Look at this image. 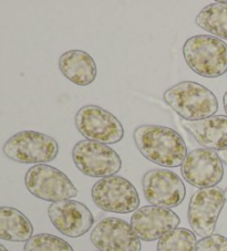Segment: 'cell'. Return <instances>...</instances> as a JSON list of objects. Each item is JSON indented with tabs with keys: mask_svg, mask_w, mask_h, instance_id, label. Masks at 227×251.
Here are the masks:
<instances>
[{
	"mask_svg": "<svg viewBox=\"0 0 227 251\" xmlns=\"http://www.w3.org/2000/svg\"><path fill=\"white\" fill-rule=\"evenodd\" d=\"M134 142L144 157L156 165L181 166L187 155L183 137L173 128L161 125H141L134 131Z\"/></svg>",
	"mask_w": 227,
	"mask_h": 251,
	"instance_id": "cell-1",
	"label": "cell"
},
{
	"mask_svg": "<svg viewBox=\"0 0 227 251\" xmlns=\"http://www.w3.org/2000/svg\"><path fill=\"white\" fill-rule=\"evenodd\" d=\"M164 102L185 121L212 118L218 110V101L211 90L192 81L173 85L164 92Z\"/></svg>",
	"mask_w": 227,
	"mask_h": 251,
	"instance_id": "cell-2",
	"label": "cell"
},
{
	"mask_svg": "<svg viewBox=\"0 0 227 251\" xmlns=\"http://www.w3.org/2000/svg\"><path fill=\"white\" fill-rule=\"evenodd\" d=\"M183 55L191 70L200 76L214 79L227 72V45L214 36L190 38L183 47Z\"/></svg>",
	"mask_w": 227,
	"mask_h": 251,
	"instance_id": "cell-3",
	"label": "cell"
},
{
	"mask_svg": "<svg viewBox=\"0 0 227 251\" xmlns=\"http://www.w3.org/2000/svg\"><path fill=\"white\" fill-rule=\"evenodd\" d=\"M9 159L21 164H47L54 161L59 152L55 138L36 131H23L15 134L2 147Z\"/></svg>",
	"mask_w": 227,
	"mask_h": 251,
	"instance_id": "cell-4",
	"label": "cell"
},
{
	"mask_svg": "<svg viewBox=\"0 0 227 251\" xmlns=\"http://www.w3.org/2000/svg\"><path fill=\"white\" fill-rule=\"evenodd\" d=\"M25 184L34 197L52 204L68 201L78 195L76 186L64 173L46 164L30 167L26 173Z\"/></svg>",
	"mask_w": 227,
	"mask_h": 251,
	"instance_id": "cell-5",
	"label": "cell"
},
{
	"mask_svg": "<svg viewBox=\"0 0 227 251\" xmlns=\"http://www.w3.org/2000/svg\"><path fill=\"white\" fill-rule=\"evenodd\" d=\"M91 196L97 207L109 213L130 214L140 206V197L134 185L116 175L98 180L91 190Z\"/></svg>",
	"mask_w": 227,
	"mask_h": 251,
	"instance_id": "cell-6",
	"label": "cell"
},
{
	"mask_svg": "<svg viewBox=\"0 0 227 251\" xmlns=\"http://www.w3.org/2000/svg\"><path fill=\"white\" fill-rule=\"evenodd\" d=\"M72 159L82 174L90 177L114 176L120 172L122 161L114 150L102 143L84 140L72 150Z\"/></svg>",
	"mask_w": 227,
	"mask_h": 251,
	"instance_id": "cell-7",
	"label": "cell"
},
{
	"mask_svg": "<svg viewBox=\"0 0 227 251\" xmlns=\"http://www.w3.org/2000/svg\"><path fill=\"white\" fill-rule=\"evenodd\" d=\"M224 204V192L220 187L203 188L195 192L192 195L187 210L192 231L200 238L212 236Z\"/></svg>",
	"mask_w": 227,
	"mask_h": 251,
	"instance_id": "cell-8",
	"label": "cell"
},
{
	"mask_svg": "<svg viewBox=\"0 0 227 251\" xmlns=\"http://www.w3.org/2000/svg\"><path fill=\"white\" fill-rule=\"evenodd\" d=\"M76 126L86 140L115 144L124 137L123 125L110 112L97 105H85L77 112Z\"/></svg>",
	"mask_w": 227,
	"mask_h": 251,
	"instance_id": "cell-9",
	"label": "cell"
},
{
	"mask_svg": "<svg viewBox=\"0 0 227 251\" xmlns=\"http://www.w3.org/2000/svg\"><path fill=\"white\" fill-rule=\"evenodd\" d=\"M143 193L152 206L174 208L184 201L186 189L182 179L169 170H151L142 179Z\"/></svg>",
	"mask_w": 227,
	"mask_h": 251,
	"instance_id": "cell-10",
	"label": "cell"
},
{
	"mask_svg": "<svg viewBox=\"0 0 227 251\" xmlns=\"http://www.w3.org/2000/svg\"><path fill=\"white\" fill-rule=\"evenodd\" d=\"M181 174L186 183L194 187H216L224 176V165L215 151L196 149L186 155L181 165Z\"/></svg>",
	"mask_w": 227,
	"mask_h": 251,
	"instance_id": "cell-11",
	"label": "cell"
},
{
	"mask_svg": "<svg viewBox=\"0 0 227 251\" xmlns=\"http://www.w3.org/2000/svg\"><path fill=\"white\" fill-rule=\"evenodd\" d=\"M91 242L99 251H141V241L123 219L104 218L91 232Z\"/></svg>",
	"mask_w": 227,
	"mask_h": 251,
	"instance_id": "cell-12",
	"label": "cell"
},
{
	"mask_svg": "<svg viewBox=\"0 0 227 251\" xmlns=\"http://www.w3.org/2000/svg\"><path fill=\"white\" fill-rule=\"evenodd\" d=\"M48 216L57 230L70 238L85 235L94 224L93 215L88 207L71 199L51 204Z\"/></svg>",
	"mask_w": 227,
	"mask_h": 251,
	"instance_id": "cell-13",
	"label": "cell"
},
{
	"mask_svg": "<svg viewBox=\"0 0 227 251\" xmlns=\"http://www.w3.org/2000/svg\"><path fill=\"white\" fill-rule=\"evenodd\" d=\"M180 223V217L171 209L144 206L134 211L130 225L140 240L154 241L177 228Z\"/></svg>",
	"mask_w": 227,
	"mask_h": 251,
	"instance_id": "cell-14",
	"label": "cell"
},
{
	"mask_svg": "<svg viewBox=\"0 0 227 251\" xmlns=\"http://www.w3.org/2000/svg\"><path fill=\"white\" fill-rule=\"evenodd\" d=\"M181 125L204 149L227 150V116L214 115L202 121H181Z\"/></svg>",
	"mask_w": 227,
	"mask_h": 251,
	"instance_id": "cell-15",
	"label": "cell"
},
{
	"mask_svg": "<svg viewBox=\"0 0 227 251\" xmlns=\"http://www.w3.org/2000/svg\"><path fill=\"white\" fill-rule=\"evenodd\" d=\"M59 69L65 79L76 85L86 86L98 75L97 63L91 55L82 50H70L59 59Z\"/></svg>",
	"mask_w": 227,
	"mask_h": 251,
	"instance_id": "cell-16",
	"label": "cell"
},
{
	"mask_svg": "<svg viewBox=\"0 0 227 251\" xmlns=\"http://www.w3.org/2000/svg\"><path fill=\"white\" fill-rule=\"evenodd\" d=\"M33 235V226L27 216L14 207H0V239L27 242Z\"/></svg>",
	"mask_w": 227,
	"mask_h": 251,
	"instance_id": "cell-17",
	"label": "cell"
},
{
	"mask_svg": "<svg viewBox=\"0 0 227 251\" xmlns=\"http://www.w3.org/2000/svg\"><path fill=\"white\" fill-rule=\"evenodd\" d=\"M196 25L214 37L227 40V5L214 2L204 7L196 16Z\"/></svg>",
	"mask_w": 227,
	"mask_h": 251,
	"instance_id": "cell-18",
	"label": "cell"
},
{
	"mask_svg": "<svg viewBox=\"0 0 227 251\" xmlns=\"http://www.w3.org/2000/svg\"><path fill=\"white\" fill-rule=\"evenodd\" d=\"M196 235L186 228H175L160 238L158 251H196Z\"/></svg>",
	"mask_w": 227,
	"mask_h": 251,
	"instance_id": "cell-19",
	"label": "cell"
},
{
	"mask_svg": "<svg viewBox=\"0 0 227 251\" xmlns=\"http://www.w3.org/2000/svg\"><path fill=\"white\" fill-rule=\"evenodd\" d=\"M24 251H74L68 241L50 233H39L26 242Z\"/></svg>",
	"mask_w": 227,
	"mask_h": 251,
	"instance_id": "cell-20",
	"label": "cell"
},
{
	"mask_svg": "<svg viewBox=\"0 0 227 251\" xmlns=\"http://www.w3.org/2000/svg\"><path fill=\"white\" fill-rule=\"evenodd\" d=\"M196 251H227V238L221 235H213L200 238L196 244Z\"/></svg>",
	"mask_w": 227,
	"mask_h": 251,
	"instance_id": "cell-21",
	"label": "cell"
},
{
	"mask_svg": "<svg viewBox=\"0 0 227 251\" xmlns=\"http://www.w3.org/2000/svg\"><path fill=\"white\" fill-rule=\"evenodd\" d=\"M220 157H221V159L223 161V163H224L225 165L227 166V150H226V151H223V152H221Z\"/></svg>",
	"mask_w": 227,
	"mask_h": 251,
	"instance_id": "cell-22",
	"label": "cell"
},
{
	"mask_svg": "<svg viewBox=\"0 0 227 251\" xmlns=\"http://www.w3.org/2000/svg\"><path fill=\"white\" fill-rule=\"evenodd\" d=\"M223 103H224V109L227 114V92L224 94V97H223Z\"/></svg>",
	"mask_w": 227,
	"mask_h": 251,
	"instance_id": "cell-23",
	"label": "cell"
},
{
	"mask_svg": "<svg viewBox=\"0 0 227 251\" xmlns=\"http://www.w3.org/2000/svg\"><path fill=\"white\" fill-rule=\"evenodd\" d=\"M0 251H8V249L6 248V247H5V246H3V245H1V244H0Z\"/></svg>",
	"mask_w": 227,
	"mask_h": 251,
	"instance_id": "cell-24",
	"label": "cell"
},
{
	"mask_svg": "<svg viewBox=\"0 0 227 251\" xmlns=\"http://www.w3.org/2000/svg\"><path fill=\"white\" fill-rule=\"evenodd\" d=\"M224 196H225V201H227V187H226L225 192H224Z\"/></svg>",
	"mask_w": 227,
	"mask_h": 251,
	"instance_id": "cell-25",
	"label": "cell"
}]
</instances>
